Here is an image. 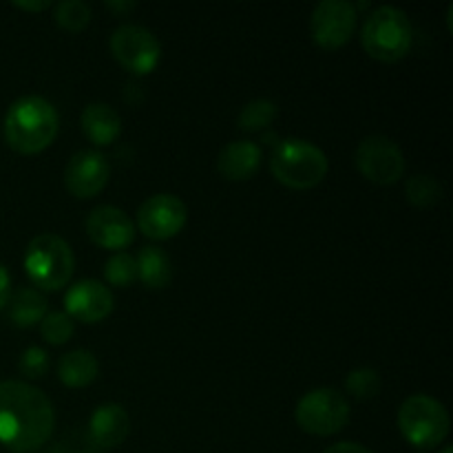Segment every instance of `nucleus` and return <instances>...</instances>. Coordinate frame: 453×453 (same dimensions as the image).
<instances>
[{
    "instance_id": "20",
    "label": "nucleus",
    "mask_w": 453,
    "mask_h": 453,
    "mask_svg": "<svg viewBox=\"0 0 453 453\" xmlns=\"http://www.w3.org/2000/svg\"><path fill=\"white\" fill-rule=\"evenodd\" d=\"M137 279L150 290H162L173 279V264L162 248L144 246L135 257Z\"/></svg>"
},
{
    "instance_id": "25",
    "label": "nucleus",
    "mask_w": 453,
    "mask_h": 453,
    "mask_svg": "<svg viewBox=\"0 0 453 453\" xmlns=\"http://www.w3.org/2000/svg\"><path fill=\"white\" fill-rule=\"evenodd\" d=\"M104 277L111 286L128 288L137 279V264L135 257L128 252H115L104 265Z\"/></svg>"
},
{
    "instance_id": "18",
    "label": "nucleus",
    "mask_w": 453,
    "mask_h": 453,
    "mask_svg": "<svg viewBox=\"0 0 453 453\" xmlns=\"http://www.w3.org/2000/svg\"><path fill=\"white\" fill-rule=\"evenodd\" d=\"M97 374H100V365L88 349H73L58 361V379L71 389L87 388L97 379Z\"/></svg>"
},
{
    "instance_id": "29",
    "label": "nucleus",
    "mask_w": 453,
    "mask_h": 453,
    "mask_svg": "<svg viewBox=\"0 0 453 453\" xmlns=\"http://www.w3.org/2000/svg\"><path fill=\"white\" fill-rule=\"evenodd\" d=\"M9 296H12V277H9V270L0 264V310L7 308Z\"/></svg>"
},
{
    "instance_id": "17",
    "label": "nucleus",
    "mask_w": 453,
    "mask_h": 453,
    "mask_svg": "<svg viewBox=\"0 0 453 453\" xmlns=\"http://www.w3.org/2000/svg\"><path fill=\"white\" fill-rule=\"evenodd\" d=\"M80 127L88 142H93L96 146H109L122 133V118L106 102H91L84 106L82 115H80Z\"/></svg>"
},
{
    "instance_id": "33",
    "label": "nucleus",
    "mask_w": 453,
    "mask_h": 453,
    "mask_svg": "<svg viewBox=\"0 0 453 453\" xmlns=\"http://www.w3.org/2000/svg\"><path fill=\"white\" fill-rule=\"evenodd\" d=\"M441 453H453V449H451V447H445V449H442Z\"/></svg>"
},
{
    "instance_id": "14",
    "label": "nucleus",
    "mask_w": 453,
    "mask_h": 453,
    "mask_svg": "<svg viewBox=\"0 0 453 453\" xmlns=\"http://www.w3.org/2000/svg\"><path fill=\"white\" fill-rule=\"evenodd\" d=\"M113 295L104 283L96 279H82L66 290L65 308L71 319L82 323H100L113 312Z\"/></svg>"
},
{
    "instance_id": "2",
    "label": "nucleus",
    "mask_w": 453,
    "mask_h": 453,
    "mask_svg": "<svg viewBox=\"0 0 453 453\" xmlns=\"http://www.w3.org/2000/svg\"><path fill=\"white\" fill-rule=\"evenodd\" d=\"M4 142L20 155L42 153L60 131L56 106L40 96L18 97L4 115Z\"/></svg>"
},
{
    "instance_id": "28",
    "label": "nucleus",
    "mask_w": 453,
    "mask_h": 453,
    "mask_svg": "<svg viewBox=\"0 0 453 453\" xmlns=\"http://www.w3.org/2000/svg\"><path fill=\"white\" fill-rule=\"evenodd\" d=\"M51 453H102L87 432H69L53 445Z\"/></svg>"
},
{
    "instance_id": "9",
    "label": "nucleus",
    "mask_w": 453,
    "mask_h": 453,
    "mask_svg": "<svg viewBox=\"0 0 453 453\" xmlns=\"http://www.w3.org/2000/svg\"><path fill=\"white\" fill-rule=\"evenodd\" d=\"M111 53L127 71L146 75L157 69L162 60V44L146 27L122 25L111 35Z\"/></svg>"
},
{
    "instance_id": "4",
    "label": "nucleus",
    "mask_w": 453,
    "mask_h": 453,
    "mask_svg": "<svg viewBox=\"0 0 453 453\" xmlns=\"http://www.w3.org/2000/svg\"><path fill=\"white\" fill-rule=\"evenodd\" d=\"M363 49L379 62H398L414 44V27L403 9L376 7L361 29Z\"/></svg>"
},
{
    "instance_id": "23",
    "label": "nucleus",
    "mask_w": 453,
    "mask_h": 453,
    "mask_svg": "<svg viewBox=\"0 0 453 453\" xmlns=\"http://www.w3.org/2000/svg\"><path fill=\"white\" fill-rule=\"evenodd\" d=\"M53 20L60 29L78 34V31L87 29L91 22V7L84 0H62L53 9Z\"/></svg>"
},
{
    "instance_id": "30",
    "label": "nucleus",
    "mask_w": 453,
    "mask_h": 453,
    "mask_svg": "<svg viewBox=\"0 0 453 453\" xmlns=\"http://www.w3.org/2000/svg\"><path fill=\"white\" fill-rule=\"evenodd\" d=\"M323 453H374L367 449L365 445H358V442H336V445L327 447Z\"/></svg>"
},
{
    "instance_id": "12",
    "label": "nucleus",
    "mask_w": 453,
    "mask_h": 453,
    "mask_svg": "<svg viewBox=\"0 0 453 453\" xmlns=\"http://www.w3.org/2000/svg\"><path fill=\"white\" fill-rule=\"evenodd\" d=\"M109 159L100 150H78L65 166V186L73 197L91 199L109 184Z\"/></svg>"
},
{
    "instance_id": "13",
    "label": "nucleus",
    "mask_w": 453,
    "mask_h": 453,
    "mask_svg": "<svg viewBox=\"0 0 453 453\" xmlns=\"http://www.w3.org/2000/svg\"><path fill=\"white\" fill-rule=\"evenodd\" d=\"M87 234L96 246L122 252L135 242V224L118 206H97L87 217Z\"/></svg>"
},
{
    "instance_id": "19",
    "label": "nucleus",
    "mask_w": 453,
    "mask_h": 453,
    "mask_svg": "<svg viewBox=\"0 0 453 453\" xmlns=\"http://www.w3.org/2000/svg\"><path fill=\"white\" fill-rule=\"evenodd\" d=\"M47 299L42 292L34 290V288H18L7 301L9 321L18 327L38 326L47 317Z\"/></svg>"
},
{
    "instance_id": "6",
    "label": "nucleus",
    "mask_w": 453,
    "mask_h": 453,
    "mask_svg": "<svg viewBox=\"0 0 453 453\" xmlns=\"http://www.w3.org/2000/svg\"><path fill=\"white\" fill-rule=\"evenodd\" d=\"M398 429L416 449H434L449 436V411L427 394H414L398 410Z\"/></svg>"
},
{
    "instance_id": "32",
    "label": "nucleus",
    "mask_w": 453,
    "mask_h": 453,
    "mask_svg": "<svg viewBox=\"0 0 453 453\" xmlns=\"http://www.w3.org/2000/svg\"><path fill=\"white\" fill-rule=\"evenodd\" d=\"M106 7H109L111 12L127 13V12H131V9H135L137 4L135 3H124V0H118V3H115V0H109V3H106Z\"/></svg>"
},
{
    "instance_id": "22",
    "label": "nucleus",
    "mask_w": 453,
    "mask_h": 453,
    "mask_svg": "<svg viewBox=\"0 0 453 453\" xmlns=\"http://www.w3.org/2000/svg\"><path fill=\"white\" fill-rule=\"evenodd\" d=\"M279 115L277 104L273 100H265V97H257V100H250L239 113V128L248 133H257L268 128L270 124L274 122V118Z\"/></svg>"
},
{
    "instance_id": "16",
    "label": "nucleus",
    "mask_w": 453,
    "mask_h": 453,
    "mask_svg": "<svg viewBox=\"0 0 453 453\" xmlns=\"http://www.w3.org/2000/svg\"><path fill=\"white\" fill-rule=\"evenodd\" d=\"M261 153L259 144L250 140H234L221 149L217 157V171L230 181H246L257 175L261 168Z\"/></svg>"
},
{
    "instance_id": "24",
    "label": "nucleus",
    "mask_w": 453,
    "mask_h": 453,
    "mask_svg": "<svg viewBox=\"0 0 453 453\" xmlns=\"http://www.w3.org/2000/svg\"><path fill=\"white\" fill-rule=\"evenodd\" d=\"M380 385H383L380 374L372 367H357L345 376V392L357 401H370V398L379 396Z\"/></svg>"
},
{
    "instance_id": "26",
    "label": "nucleus",
    "mask_w": 453,
    "mask_h": 453,
    "mask_svg": "<svg viewBox=\"0 0 453 453\" xmlns=\"http://www.w3.org/2000/svg\"><path fill=\"white\" fill-rule=\"evenodd\" d=\"M73 332L75 323L66 312H47V317L40 321V334L51 345L69 343Z\"/></svg>"
},
{
    "instance_id": "3",
    "label": "nucleus",
    "mask_w": 453,
    "mask_h": 453,
    "mask_svg": "<svg viewBox=\"0 0 453 453\" xmlns=\"http://www.w3.org/2000/svg\"><path fill=\"white\" fill-rule=\"evenodd\" d=\"M327 155L317 144L299 137L279 142L270 157V171L279 184L295 190H308L321 184L327 175Z\"/></svg>"
},
{
    "instance_id": "15",
    "label": "nucleus",
    "mask_w": 453,
    "mask_h": 453,
    "mask_svg": "<svg viewBox=\"0 0 453 453\" xmlns=\"http://www.w3.org/2000/svg\"><path fill=\"white\" fill-rule=\"evenodd\" d=\"M128 432H131V418H128L127 410L118 403H102L96 411H93L91 420H88L87 434L91 441L96 442L100 449H113L127 441Z\"/></svg>"
},
{
    "instance_id": "10",
    "label": "nucleus",
    "mask_w": 453,
    "mask_h": 453,
    "mask_svg": "<svg viewBox=\"0 0 453 453\" xmlns=\"http://www.w3.org/2000/svg\"><path fill=\"white\" fill-rule=\"evenodd\" d=\"M357 7L348 0H323L314 7L310 31L314 42L327 51H336L349 42L357 29Z\"/></svg>"
},
{
    "instance_id": "11",
    "label": "nucleus",
    "mask_w": 453,
    "mask_h": 453,
    "mask_svg": "<svg viewBox=\"0 0 453 453\" xmlns=\"http://www.w3.org/2000/svg\"><path fill=\"white\" fill-rule=\"evenodd\" d=\"M188 221V208L180 197L157 193L146 199L137 211V228L155 242L177 237Z\"/></svg>"
},
{
    "instance_id": "7",
    "label": "nucleus",
    "mask_w": 453,
    "mask_h": 453,
    "mask_svg": "<svg viewBox=\"0 0 453 453\" xmlns=\"http://www.w3.org/2000/svg\"><path fill=\"white\" fill-rule=\"evenodd\" d=\"M349 403L345 394L332 388H317L305 394L295 411L296 425L310 436H334L349 423Z\"/></svg>"
},
{
    "instance_id": "8",
    "label": "nucleus",
    "mask_w": 453,
    "mask_h": 453,
    "mask_svg": "<svg viewBox=\"0 0 453 453\" xmlns=\"http://www.w3.org/2000/svg\"><path fill=\"white\" fill-rule=\"evenodd\" d=\"M354 164L367 181L379 186H392L405 175V153L385 135L365 137L357 146Z\"/></svg>"
},
{
    "instance_id": "5",
    "label": "nucleus",
    "mask_w": 453,
    "mask_h": 453,
    "mask_svg": "<svg viewBox=\"0 0 453 453\" xmlns=\"http://www.w3.org/2000/svg\"><path fill=\"white\" fill-rule=\"evenodd\" d=\"M75 257L69 243L53 233H42L25 250V273L40 290H62L71 281Z\"/></svg>"
},
{
    "instance_id": "21",
    "label": "nucleus",
    "mask_w": 453,
    "mask_h": 453,
    "mask_svg": "<svg viewBox=\"0 0 453 453\" xmlns=\"http://www.w3.org/2000/svg\"><path fill=\"white\" fill-rule=\"evenodd\" d=\"M445 190H442V184L432 175H414L407 180L405 184V197L411 206L416 208H432L436 206L442 199Z\"/></svg>"
},
{
    "instance_id": "1",
    "label": "nucleus",
    "mask_w": 453,
    "mask_h": 453,
    "mask_svg": "<svg viewBox=\"0 0 453 453\" xmlns=\"http://www.w3.org/2000/svg\"><path fill=\"white\" fill-rule=\"evenodd\" d=\"M56 411L38 388L22 380L0 383V445L16 453L35 451L51 438Z\"/></svg>"
},
{
    "instance_id": "31",
    "label": "nucleus",
    "mask_w": 453,
    "mask_h": 453,
    "mask_svg": "<svg viewBox=\"0 0 453 453\" xmlns=\"http://www.w3.org/2000/svg\"><path fill=\"white\" fill-rule=\"evenodd\" d=\"M13 7H18V9H22V12H34V13H38V12H44V9H49L51 7V3H49V0H38V3H25V0H18V3H13Z\"/></svg>"
},
{
    "instance_id": "27",
    "label": "nucleus",
    "mask_w": 453,
    "mask_h": 453,
    "mask_svg": "<svg viewBox=\"0 0 453 453\" xmlns=\"http://www.w3.org/2000/svg\"><path fill=\"white\" fill-rule=\"evenodd\" d=\"M18 367H20V374L27 376V379H42L49 372V354L42 348L31 345L22 352Z\"/></svg>"
}]
</instances>
